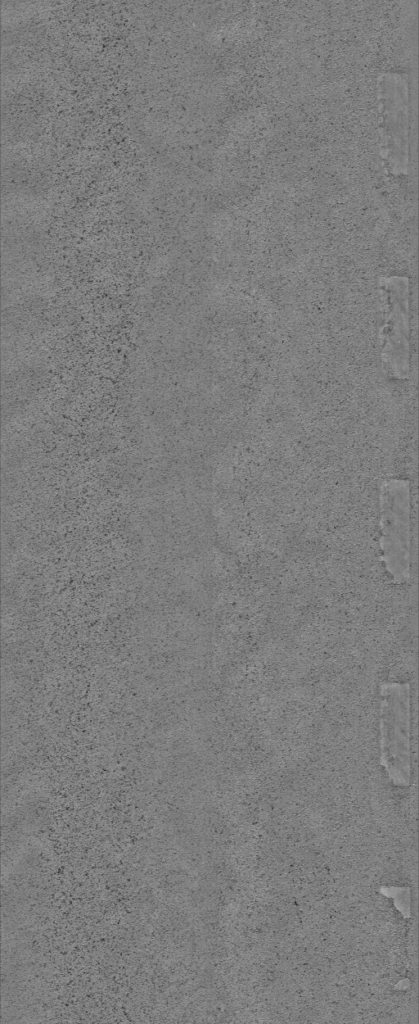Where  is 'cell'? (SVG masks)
Wrapping results in <instances>:
<instances>
[{
  "mask_svg": "<svg viewBox=\"0 0 419 1024\" xmlns=\"http://www.w3.org/2000/svg\"><path fill=\"white\" fill-rule=\"evenodd\" d=\"M381 763L397 785L411 778L410 691L407 683H386L381 687Z\"/></svg>",
  "mask_w": 419,
  "mask_h": 1024,
  "instance_id": "cell-1",
  "label": "cell"
},
{
  "mask_svg": "<svg viewBox=\"0 0 419 1024\" xmlns=\"http://www.w3.org/2000/svg\"><path fill=\"white\" fill-rule=\"evenodd\" d=\"M380 546L389 575L396 582L409 577L410 489L405 479H388L380 488Z\"/></svg>",
  "mask_w": 419,
  "mask_h": 1024,
  "instance_id": "cell-2",
  "label": "cell"
}]
</instances>
